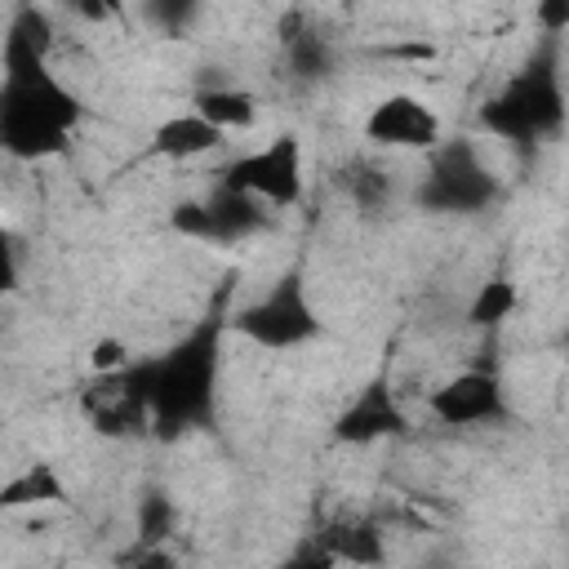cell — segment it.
<instances>
[{
    "mask_svg": "<svg viewBox=\"0 0 569 569\" xmlns=\"http://www.w3.org/2000/svg\"><path fill=\"white\" fill-rule=\"evenodd\" d=\"M49 18L40 9H18L4 36L0 76V142L18 160H40L67 147L80 102L49 71Z\"/></svg>",
    "mask_w": 569,
    "mask_h": 569,
    "instance_id": "cell-1",
    "label": "cell"
},
{
    "mask_svg": "<svg viewBox=\"0 0 569 569\" xmlns=\"http://www.w3.org/2000/svg\"><path fill=\"white\" fill-rule=\"evenodd\" d=\"M222 329H227V320L213 311L187 338H178L164 356L138 360V378H142V391H147L151 427L164 440H173V436H182L191 427H204L213 418Z\"/></svg>",
    "mask_w": 569,
    "mask_h": 569,
    "instance_id": "cell-2",
    "label": "cell"
},
{
    "mask_svg": "<svg viewBox=\"0 0 569 569\" xmlns=\"http://www.w3.org/2000/svg\"><path fill=\"white\" fill-rule=\"evenodd\" d=\"M565 111L569 107H565L556 53L542 49L516 76H507L502 89H493V98L480 107V124L507 142H538L565 124Z\"/></svg>",
    "mask_w": 569,
    "mask_h": 569,
    "instance_id": "cell-3",
    "label": "cell"
},
{
    "mask_svg": "<svg viewBox=\"0 0 569 569\" xmlns=\"http://www.w3.org/2000/svg\"><path fill=\"white\" fill-rule=\"evenodd\" d=\"M227 325L267 351H293V347L320 338V316H316L298 271H284L280 280H271V289L258 293L253 302H244Z\"/></svg>",
    "mask_w": 569,
    "mask_h": 569,
    "instance_id": "cell-4",
    "label": "cell"
},
{
    "mask_svg": "<svg viewBox=\"0 0 569 569\" xmlns=\"http://www.w3.org/2000/svg\"><path fill=\"white\" fill-rule=\"evenodd\" d=\"M418 200L436 213H480L498 200V178L471 142H440L427 160Z\"/></svg>",
    "mask_w": 569,
    "mask_h": 569,
    "instance_id": "cell-5",
    "label": "cell"
},
{
    "mask_svg": "<svg viewBox=\"0 0 569 569\" xmlns=\"http://www.w3.org/2000/svg\"><path fill=\"white\" fill-rule=\"evenodd\" d=\"M218 182L262 200L267 209H289L302 200V147L293 133H276L267 147L236 156Z\"/></svg>",
    "mask_w": 569,
    "mask_h": 569,
    "instance_id": "cell-6",
    "label": "cell"
},
{
    "mask_svg": "<svg viewBox=\"0 0 569 569\" xmlns=\"http://www.w3.org/2000/svg\"><path fill=\"white\" fill-rule=\"evenodd\" d=\"M80 409L102 436H138L151 427L147 391L138 378V360L120 373H93V382L80 391Z\"/></svg>",
    "mask_w": 569,
    "mask_h": 569,
    "instance_id": "cell-7",
    "label": "cell"
},
{
    "mask_svg": "<svg viewBox=\"0 0 569 569\" xmlns=\"http://www.w3.org/2000/svg\"><path fill=\"white\" fill-rule=\"evenodd\" d=\"M427 413L445 427H485L507 418V391L502 378L489 369H462L449 382H440L427 396Z\"/></svg>",
    "mask_w": 569,
    "mask_h": 569,
    "instance_id": "cell-8",
    "label": "cell"
},
{
    "mask_svg": "<svg viewBox=\"0 0 569 569\" xmlns=\"http://www.w3.org/2000/svg\"><path fill=\"white\" fill-rule=\"evenodd\" d=\"M365 138L387 151H436L440 147V116L413 93H387L365 116Z\"/></svg>",
    "mask_w": 569,
    "mask_h": 569,
    "instance_id": "cell-9",
    "label": "cell"
},
{
    "mask_svg": "<svg viewBox=\"0 0 569 569\" xmlns=\"http://www.w3.org/2000/svg\"><path fill=\"white\" fill-rule=\"evenodd\" d=\"M405 427H409V418H405L400 400L391 396V382H387V378H373V382L338 413L333 436H338L342 445H373V440H382V436H400Z\"/></svg>",
    "mask_w": 569,
    "mask_h": 569,
    "instance_id": "cell-10",
    "label": "cell"
},
{
    "mask_svg": "<svg viewBox=\"0 0 569 569\" xmlns=\"http://www.w3.org/2000/svg\"><path fill=\"white\" fill-rule=\"evenodd\" d=\"M200 204H204V240H218V244L258 236L271 222V213H267L262 200H253L244 191H231L227 182H218L213 196H204Z\"/></svg>",
    "mask_w": 569,
    "mask_h": 569,
    "instance_id": "cell-11",
    "label": "cell"
},
{
    "mask_svg": "<svg viewBox=\"0 0 569 569\" xmlns=\"http://www.w3.org/2000/svg\"><path fill=\"white\" fill-rule=\"evenodd\" d=\"M222 142H227V133L213 129V124H209L204 116H196V111L169 116V120H160L156 133H151V151L164 156V160H196V156L218 151Z\"/></svg>",
    "mask_w": 569,
    "mask_h": 569,
    "instance_id": "cell-12",
    "label": "cell"
},
{
    "mask_svg": "<svg viewBox=\"0 0 569 569\" xmlns=\"http://www.w3.org/2000/svg\"><path fill=\"white\" fill-rule=\"evenodd\" d=\"M316 542L333 556V565L378 569L387 560V542H382L378 525H369V520H333L325 533H316Z\"/></svg>",
    "mask_w": 569,
    "mask_h": 569,
    "instance_id": "cell-13",
    "label": "cell"
},
{
    "mask_svg": "<svg viewBox=\"0 0 569 569\" xmlns=\"http://www.w3.org/2000/svg\"><path fill=\"white\" fill-rule=\"evenodd\" d=\"M191 111L196 116H204L213 129H222V133H236V129H249L253 120H258V102H253V93L249 89H240V84H204V89H196V98H191Z\"/></svg>",
    "mask_w": 569,
    "mask_h": 569,
    "instance_id": "cell-14",
    "label": "cell"
},
{
    "mask_svg": "<svg viewBox=\"0 0 569 569\" xmlns=\"http://www.w3.org/2000/svg\"><path fill=\"white\" fill-rule=\"evenodd\" d=\"M62 476L53 471V462H27L22 471H13L0 489V507L18 511V507H44V502H62Z\"/></svg>",
    "mask_w": 569,
    "mask_h": 569,
    "instance_id": "cell-15",
    "label": "cell"
},
{
    "mask_svg": "<svg viewBox=\"0 0 569 569\" xmlns=\"http://www.w3.org/2000/svg\"><path fill=\"white\" fill-rule=\"evenodd\" d=\"M284 62L298 84H316L333 71V44L320 31H293L284 36Z\"/></svg>",
    "mask_w": 569,
    "mask_h": 569,
    "instance_id": "cell-16",
    "label": "cell"
},
{
    "mask_svg": "<svg viewBox=\"0 0 569 569\" xmlns=\"http://www.w3.org/2000/svg\"><path fill=\"white\" fill-rule=\"evenodd\" d=\"M516 302H520L516 280H507V276H489V280L476 289L471 307H467V325H471V329H498V325L516 311Z\"/></svg>",
    "mask_w": 569,
    "mask_h": 569,
    "instance_id": "cell-17",
    "label": "cell"
},
{
    "mask_svg": "<svg viewBox=\"0 0 569 569\" xmlns=\"http://www.w3.org/2000/svg\"><path fill=\"white\" fill-rule=\"evenodd\" d=\"M173 533V502L164 493H147L138 507V547H164Z\"/></svg>",
    "mask_w": 569,
    "mask_h": 569,
    "instance_id": "cell-18",
    "label": "cell"
},
{
    "mask_svg": "<svg viewBox=\"0 0 569 569\" xmlns=\"http://www.w3.org/2000/svg\"><path fill=\"white\" fill-rule=\"evenodd\" d=\"M347 187H351V200L356 204H365V209H373V204H382L387 200V173L382 169H373V164H351V173H347Z\"/></svg>",
    "mask_w": 569,
    "mask_h": 569,
    "instance_id": "cell-19",
    "label": "cell"
},
{
    "mask_svg": "<svg viewBox=\"0 0 569 569\" xmlns=\"http://www.w3.org/2000/svg\"><path fill=\"white\" fill-rule=\"evenodd\" d=\"M89 365H93V373H120V369H129L133 360H129V347H124L120 338H102V342H93Z\"/></svg>",
    "mask_w": 569,
    "mask_h": 569,
    "instance_id": "cell-20",
    "label": "cell"
},
{
    "mask_svg": "<svg viewBox=\"0 0 569 569\" xmlns=\"http://www.w3.org/2000/svg\"><path fill=\"white\" fill-rule=\"evenodd\" d=\"M116 569H178V565H173V556H169L164 547H138V551L124 556Z\"/></svg>",
    "mask_w": 569,
    "mask_h": 569,
    "instance_id": "cell-21",
    "label": "cell"
},
{
    "mask_svg": "<svg viewBox=\"0 0 569 569\" xmlns=\"http://www.w3.org/2000/svg\"><path fill=\"white\" fill-rule=\"evenodd\" d=\"M280 569H338V565H333V556H329L320 542H307V547H298Z\"/></svg>",
    "mask_w": 569,
    "mask_h": 569,
    "instance_id": "cell-22",
    "label": "cell"
},
{
    "mask_svg": "<svg viewBox=\"0 0 569 569\" xmlns=\"http://www.w3.org/2000/svg\"><path fill=\"white\" fill-rule=\"evenodd\" d=\"M533 22H538L547 36L569 31V0H560V4H538V9H533Z\"/></svg>",
    "mask_w": 569,
    "mask_h": 569,
    "instance_id": "cell-23",
    "label": "cell"
},
{
    "mask_svg": "<svg viewBox=\"0 0 569 569\" xmlns=\"http://www.w3.org/2000/svg\"><path fill=\"white\" fill-rule=\"evenodd\" d=\"M565 338H569V333H565Z\"/></svg>",
    "mask_w": 569,
    "mask_h": 569,
    "instance_id": "cell-24",
    "label": "cell"
}]
</instances>
